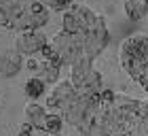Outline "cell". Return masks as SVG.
Here are the masks:
<instances>
[{
    "label": "cell",
    "mask_w": 148,
    "mask_h": 136,
    "mask_svg": "<svg viewBox=\"0 0 148 136\" xmlns=\"http://www.w3.org/2000/svg\"><path fill=\"white\" fill-rule=\"evenodd\" d=\"M59 70H62V66H59L57 62L42 60V62H40V66H38V70H36V74L45 81L47 85H55L57 81H59Z\"/></svg>",
    "instance_id": "12"
},
{
    "label": "cell",
    "mask_w": 148,
    "mask_h": 136,
    "mask_svg": "<svg viewBox=\"0 0 148 136\" xmlns=\"http://www.w3.org/2000/svg\"><path fill=\"white\" fill-rule=\"evenodd\" d=\"M99 13H95L89 4L85 2H74L62 13V30L66 32H74V34H85L91 28V24L95 22V17Z\"/></svg>",
    "instance_id": "2"
},
{
    "label": "cell",
    "mask_w": 148,
    "mask_h": 136,
    "mask_svg": "<svg viewBox=\"0 0 148 136\" xmlns=\"http://www.w3.org/2000/svg\"><path fill=\"white\" fill-rule=\"evenodd\" d=\"M140 117H142L146 124H148V98L140 102Z\"/></svg>",
    "instance_id": "17"
},
{
    "label": "cell",
    "mask_w": 148,
    "mask_h": 136,
    "mask_svg": "<svg viewBox=\"0 0 148 136\" xmlns=\"http://www.w3.org/2000/svg\"><path fill=\"white\" fill-rule=\"evenodd\" d=\"M17 136H34V126L30 124V121H23L21 130L17 132Z\"/></svg>",
    "instance_id": "16"
},
{
    "label": "cell",
    "mask_w": 148,
    "mask_h": 136,
    "mask_svg": "<svg viewBox=\"0 0 148 136\" xmlns=\"http://www.w3.org/2000/svg\"><path fill=\"white\" fill-rule=\"evenodd\" d=\"M45 90H47V83L38 77V74L30 77V79L23 83V92H25V96H28L30 100H38V98L45 94Z\"/></svg>",
    "instance_id": "13"
},
{
    "label": "cell",
    "mask_w": 148,
    "mask_h": 136,
    "mask_svg": "<svg viewBox=\"0 0 148 136\" xmlns=\"http://www.w3.org/2000/svg\"><path fill=\"white\" fill-rule=\"evenodd\" d=\"M123 11L131 22H140L148 15V0H123Z\"/></svg>",
    "instance_id": "11"
},
{
    "label": "cell",
    "mask_w": 148,
    "mask_h": 136,
    "mask_svg": "<svg viewBox=\"0 0 148 136\" xmlns=\"http://www.w3.org/2000/svg\"><path fill=\"white\" fill-rule=\"evenodd\" d=\"M110 43V32L106 26V19L102 15L95 17L91 28L83 34V58L85 60H95ZM80 58V60H83Z\"/></svg>",
    "instance_id": "3"
},
{
    "label": "cell",
    "mask_w": 148,
    "mask_h": 136,
    "mask_svg": "<svg viewBox=\"0 0 148 136\" xmlns=\"http://www.w3.org/2000/svg\"><path fill=\"white\" fill-rule=\"evenodd\" d=\"M40 2H42L49 11H62V13H64V11L74 2V0H40Z\"/></svg>",
    "instance_id": "15"
},
{
    "label": "cell",
    "mask_w": 148,
    "mask_h": 136,
    "mask_svg": "<svg viewBox=\"0 0 148 136\" xmlns=\"http://www.w3.org/2000/svg\"><path fill=\"white\" fill-rule=\"evenodd\" d=\"M142 87H144V92H146V94H148V81H146V83H144V85H142Z\"/></svg>",
    "instance_id": "18"
},
{
    "label": "cell",
    "mask_w": 148,
    "mask_h": 136,
    "mask_svg": "<svg viewBox=\"0 0 148 136\" xmlns=\"http://www.w3.org/2000/svg\"><path fill=\"white\" fill-rule=\"evenodd\" d=\"M66 124V119H64V115H59V113H51L47 115V119H45V126H42V130L47 134H59L62 132V128Z\"/></svg>",
    "instance_id": "14"
},
{
    "label": "cell",
    "mask_w": 148,
    "mask_h": 136,
    "mask_svg": "<svg viewBox=\"0 0 148 136\" xmlns=\"http://www.w3.org/2000/svg\"><path fill=\"white\" fill-rule=\"evenodd\" d=\"M30 0H0V26L17 32L19 22L28 11Z\"/></svg>",
    "instance_id": "7"
},
{
    "label": "cell",
    "mask_w": 148,
    "mask_h": 136,
    "mask_svg": "<svg viewBox=\"0 0 148 136\" xmlns=\"http://www.w3.org/2000/svg\"><path fill=\"white\" fill-rule=\"evenodd\" d=\"M51 45L55 47L59 64L62 66H72L74 62H78L83 58V34H74V32H57L53 36Z\"/></svg>",
    "instance_id": "4"
},
{
    "label": "cell",
    "mask_w": 148,
    "mask_h": 136,
    "mask_svg": "<svg viewBox=\"0 0 148 136\" xmlns=\"http://www.w3.org/2000/svg\"><path fill=\"white\" fill-rule=\"evenodd\" d=\"M47 43L49 40H47V36L40 30H21V32H17L15 40H13V47L23 58H34L36 53L42 51V47Z\"/></svg>",
    "instance_id": "6"
},
{
    "label": "cell",
    "mask_w": 148,
    "mask_h": 136,
    "mask_svg": "<svg viewBox=\"0 0 148 136\" xmlns=\"http://www.w3.org/2000/svg\"><path fill=\"white\" fill-rule=\"evenodd\" d=\"M21 66H23V56L15 47L0 53V77H4V79L17 77L21 72Z\"/></svg>",
    "instance_id": "9"
},
{
    "label": "cell",
    "mask_w": 148,
    "mask_h": 136,
    "mask_svg": "<svg viewBox=\"0 0 148 136\" xmlns=\"http://www.w3.org/2000/svg\"><path fill=\"white\" fill-rule=\"evenodd\" d=\"M148 56V36L146 34H131L121 43L119 58H142Z\"/></svg>",
    "instance_id": "8"
},
{
    "label": "cell",
    "mask_w": 148,
    "mask_h": 136,
    "mask_svg": "<svg viewBox=\"0 0 148 136\" xmlns=\"http://www.w3.org/2000/svg\"><path fill=\"white\" fill-rule=\"evenodd\" d=\"M70 79L76 85L78 94H99L104 90V81L95 68H93V60H78L70 66Z\"/></svg>",
    "instance_id": "1"
},
{
    "label": "cell",
    "mask_w": 148,
    "mask_h": 136,
    "mask_svg": "<svg viewBox=\"0 0 148 136\" xmlns=\"http://www.w3.org/2000/svg\"><path fill=\"white\" fill-rule=\"evenodd\" d=\"M76 96H78V92H76V85L72 83V79H64V81H57L55 83V87L51 90V94H49V98H47L45 104H47V108H49L51 113L64 115Z\"/></svg>",
    "instance_id": "5"
},
{
    "label": "cell",
    "mask_w": 148,
    "mask_h": 136,
    "mask_svg": "<svg viewBox=\"0 0 148 136\" xmlns=\"http://www.w3.org/2000/svg\"><path fill=\"white\" fill-rule=\"evenodd\" d=\"M47 115H49V108L42 106V104H38L36 100H30L28 104H25V108H23L25 121H30L34 128H40V130H42V126H45Z\"/></svg>",
    "instance_id": "10"
},
{
    "label": "cell",
    "mask_w": 148,
    "mask_h": 136,
    "mask_svg": "<svg viewBox=\"0 0 148 136\" xmlns=\"http://www.w3.org/2000/svg\"><path fill=\"white\" fill-rule=\"evenodd\" d=\"M49 136H62V132H59V134H49Z\"/></svg>",
    "instance_id": "19"
}]
</instances>
